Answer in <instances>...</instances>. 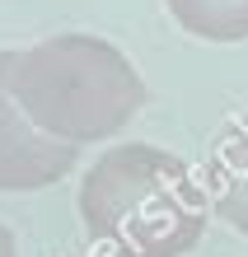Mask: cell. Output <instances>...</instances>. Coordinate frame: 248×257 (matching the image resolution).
Wrapping results in <instances>:
<instances>
[{
	"instance_id": "obj_4",
	"label": "cell",
	"mask_w": 248,
	"mask_h": 257,
	"mask_svg": "<svg viewBox=\"0 0 248 257\" xmlns=\"http://www.w3.org/2000/svg\"><path fill=\"white\" fill-rule=\"evenodd\" d=\"M206 196L229 229L248 234V112L225 122L206 155Z\"/></svg>"
},
{
	"instance_id": "obj_2",
	"label": "cell",
	"mask_w": 248,
	"mask_h": 257,
	"mask_svg": "<svg viewBox=\"0 0 248 257\" xmlns=\"http://www.w3.org/2000/svg\"><path fill=\"white\" fill-rule=\"evenodd\" d=\"M10 94L28 122L66 145L122 136L150 89L127 52L94 33H56L10 56Z\"/></svg>"
},
{
	"instance_id": "obj_1",
	"label": "cell",
	"mask_w": 248,
	"mask_h": 257,
	"mask_svg": "<svg viewBox=\"0 0 248 257\" xmlns=\"http://www.w3.org/2000/svg\"><path fill=\"white\" fill-rule=\"evenodd\" d=\"M75 206L85 234L113 257H188L215 215L192 164L145 141L103 150Z\"/></svg>"
},
{
	"instance_id": "obj_6",
	"label": "cell",
	"mask_w": 248,
	"mask_h": 257,
	"mask_svg": "<svg viewBox=\"0 0 248 257\" xmlns=\"http://www.w3.org/2000/svg\"><path fill=\"white\" fill-rule=\"evenodd\" d=\"M0 257H19V248H14V234L0 224Z\"/></svg>"
},
{
	"instance_id": "obj_5",
	"label": "cell",
	"mask_w": 248,
	"mask_h": 257,
	"mask_svg": "<svg viewBox=\"0 0 248 257\" xmlns=\"http://www.w3.org/2000/svg\"><path fill=\"white\" fill-rule=\"evenodd\" d=\"M174 24L201 42H243L248 38V0H164Z\"/></svg>"
},
{
	"instance_id": "obj_3",
	"label": "cell",
	"mask_w": 248,
	"mask_h": 257,
	"mask_svg": "<svg viewBox=\"0 0 248 257\" xmlns=\"http://www.w3.org/2000/svg\"><path fill=\"white\" fill-rule=\"evenodd\" d=\"M10 56L14 52H0V192H42L80 164V145H66L28 122L10 94Z\"/></svg>"
}]
</instances>
